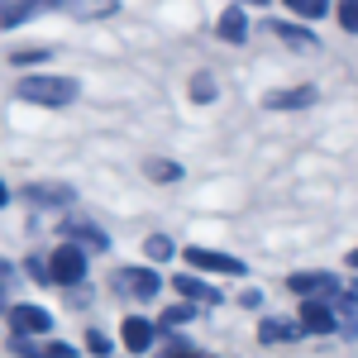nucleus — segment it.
Wrapping results in <instances>:
<instances>
[{
    "mask_svg": "<svg viewBox=\"0 0 358 358\" xmlns=\"http://www.w3.org/2000/svg\"><path fill=\"white\" fill-rule=\"evenodd\" d=\"M20 101H38V106H72L77 101V77H24L20 82Z\"/></svg>",
    "mask_w": 358,
    "mask_h": 358,
    "instance_id": "1",
    "label": "nucleus"
},
{
    "mask_svg": "<svg viewBox=\"0 0 358 358\" xmlns=\"http://www.w3.org/2000/svg\"><path fill=\"white\" fill-rule=\"evenodd\" d=\"M48 277H53V282H62V287H77V282L86 277V248L62 244L53 258H48Z\"/></svg>",
    "mask_w": 358,
    "mask_h": 358,
    "instance_id": "2",
    "label": "nucleus"
},
{
    "mask_svg": "<svg viewBox=\"0 0 358 358\" xmlns=\"http://www.w3.org/2000/svg\"><path fill=\"white\" fill-rule=\"evenodd\" d=\"M158 287H163V282H158L153 268H120V273H115V292H120V296H134V301H153Z\"/></svg>",
    "mask_w": 358,
    "mask_h": 358,
    "instance_id": "3",
    "label": "nucleus"
},
{
    "mask_svg": "<svg viewBox=\"0 0 358 358\" xmlns=\"http://www.w3.org/2000/svg\"><path fill=\"white\" fill-rule=\"evenodd\" d=\"M287 287H292L296 296H306V301H330V296H339V282H334L330 273H296Z\"/></svg>",
    "mask_w": 358,
    "mask_h": 358,
    "instance_id": "4",
    "label": "nucleus"
},
{
    "mask_svg": "<svg viewBox=\"0 0 358 358\" xmlns=\"http://www.w3.org/2000/svg\"><path fill=\"white\" fill-rule=\"evenodd\" d=\"M187 263L192 268H206V273H229V277H244L248 268L229 253H215V248H187Z\"/></svg>",
    "mask_w": 358,
    "mask_h": 358,
    "instance_id": "5",
    "label": "nucleus"
},
{
    "mask_svg": "<svg viewBox=\"0 0 358 358\" xmlns=\"http://www.w3.org/2000/svg\"><path fill=\"white\" fill-rule=\"evenodd\" d=\"M10 320H15V334H48L53 330V315L38 310V306H10Z\"/></svg>",
    "mask_w": 358,
    "mask_h": 358,
    "instance_id": "6",
    "label": "nucleus"
},
{
    "mask_svg": "<svg viewBox=\"0 0 358 358\" xmlns=\"http://www.w3.org/2000/svg\"><path fill=\"white\" fill-rule=\"evenodd\" d=\"M339 320H334V310H330V301H306L301 306V330L306 334H330Z\"/></svg>",
    "mask_w": 358,
    "mask_h": 358,
    "instance_id": "7",
    "label": "nucleus"
},
{
    "mask_svg": "<svg viewBox=\"0 0 358 358\" xmlns=\"http://www.w3.org/2000/svg\"><path fill=\"white\" fill-rule=\"evenodd\" d=\"M153 325H148V320H143V315H129V320H124V349H129V354H143V349H153Z\"/></svg>",
    "mask_w": 358,
    "mask_h": 358,
    "instance_id": "8",
    "label": "nucleus"
},
{
    "mask_svg": "<svg viewBox=\"0 0 358 358\" xmlns=\"http://www.w3.org/2000/svg\"><path fill=\"white\" fill-rule=\"evenodd\" d=\"M177 292H182L187 301H210V306H220V292H215V287H206V282H201V277H192V273L177 277Z\"/></svg>",
    "mask_w": 358,
    "mask_h": 358,
    "instance_id": "9",
    "label": "nucleus"
},
{
    "mask_svg": "<svg viewBox=\"0 0 358 358\" xmlns=\"http://www.w3.org/2000/svg\"><path fill=\"white\" fill-rule=\"evenodd\" d=\"M67 234H72V244L86 248V253H101V248H106V234L91 229V224H67Z\"/></svg>",
    "mask_w": 358,
    "mask_h": 358,
    "instance_id": "10",
    "label": "nucleus"
},
{
    "mask_svg": "<svg viewBox=\"0 0 358 358\" xmlns=\"http://www.w3.org/2000/svg\"><path fill=\"white\" fill-rule=\"evenodd\" d=\"M244 10H224L220 15V38L224 43H244Z\"/></svg>",
    "mask_w": 358,
    "mask_h": 358,
    "instance_id": "11",
    "label": "nucleus"
},
{
    "mask_svg": "<svg viewBox=\"0 0 358 358\" xmlns=\"http://www.w3.org/2000/svg\"><path fill=\"white\" fill-rule=\"evenodd\" d=\"M296 330H301V325H287V320H263V325H258V339H263V344H277V339H296Z\"/></svg>",
    "mask_w": 358,
    "mask_h": 358,
    "instance_id": "12",
    "label": "nucleus"
},
{
    "mask_svg": "<svg viewBox=\"0 0 358 358\" xmlns=\"http://www.w3.org/2000/svg\"><path fill=\"white\" fill-rule=\"evenodd\" d=\"M29 201H34V206H67V201H72V192H67V187H34V192H29Z\"/></svg>",
    "mask_w": 358,
    "mask_h": 358,
    "instance_id": "13",
    "label": "nucleus"
},
{
    "mask_svg": "<svg viewBox=\"0 0 358 358\" xmlns=\"http://www.w3.org/2000/svg\"><path fill=\"white\" fill-rule=\"evenodd\" d=\"M315 101V91L306 86V91H277V96H268V106L273 110H287V106H310Z\"/></svg>",
    "mask_w": 358,
    "mask_h": 358,
    "instance_id": "14",
    "label": "nucleus"
},
{
    "mask_svg": "<svg viewBox=\"0 0 358 358\" xmlns=\"http://www.w3.org/2000/svg\"><path fill=\"white\" fill-rule=\"evenodd\" d=\"M273 34H277V38H287L292 48H310V43H315V38H310L306 29H296V24H273Z\"/></svg>",
    "mask_w": 358,
    "mask_h": 358,
    "instance_id": "15",
    "label": "nucleus"
},
{
    "mask_svg": "<svg viewBox=\"0 0 358 358\" xmlns=\"http://www.w3.org/2000/svg\"><path fill=\"white\" fill-rule=\"evenodd\" d=\"M143 253H148L153 263H163L167 253H172V239H167V234H148V239H143Z\"/></svg>",
    "mask_w": 358,
    "mask_h": 358,
    "instance_id": "16",
    "label": "nucleus"
},
{
    "mask_svg": "<svg viewBox=\"0 0 358 358\" xmlns=\"http://www.w3.org/2000/svg\"><path fill=\"white\" fill-rule=\"evenodd\" d=\"M296 15H306V20H320L325 10H330V0H287Z\"/></svg>",
    "mask_w": 358,
    "mask_h": 358,
    "instance_id": "17",
    "label": "nucleus"
},
{
    "mask_svg": "<svg viewBox=\"0 0 358 358\" xmlns=\"http://www.w3.org/2000/svg\"><path fill=\"white\" fill-rule=\"evenodd\" d=\"M72 15H110L115 0H77V5H67Z\"/></svg>",
    "mask_w": 358,
    "mask_h": 358,
    "instance_id": "18",
    "label": "nucleus"
},
{
    "mask_svg": "<svg viewBox=\"0 0 358 358\" xmlns=\"http://www.w3.org/2000/svg\"><path fill=\"white\" fill-rule=\"evenodd\" d=\"M339 24L349 34H358V0H339Z\"/></svg>",
    "mask_w": 358,
    "mask_h": 358,
    "instance_id": "19",
    "label": "nucleus"
},
{
    "mask_svg": "<svg viewBox=\"0 0 358 358\" xmlns=\"http://www.w3.org/2000/svg\"><path fill=\"white\" fill-rule=\"evenodd\" d=\"M192 96H196V101H210V96H215V82H210V77H196V82H192Z\"/></svg>",
    "mask_w": 358,
    "mask_h": 358,
    "instance_id": "20",
    "label": "nucleus"
},
{
    "mask_svg": "<svg viewBox=\"0 0 358 358\" xmlns=\"http://www.w3.org/2000/svg\"><path fill=\"white\" fill-rule=\"evenodd\" d=\"M187 320H192V306H172L163 315V325H187Z\"/></svg>",
    "mask_w": 358,
    "mask_h": 358,
    "instance_id": "21",
    "label": "nucleus"
},
{
    "mask_svg": "<svg viewBox=\"0 0 358 358\" xmlns=\"http://www.w3.org/2000/svg\"><path fill=\"white\" fill-rule=\"evenodd\" d=\"M148 177H163V182H172V177H177V163H148Z\"/></svg>",
    "mask_w": 358,
    "mask_h": 358,
    "instance_id": "22",
    "label": "nucleus"
},
{
    "mask_svg": "<svg viewBox=\"0 0 358 358\" xmlns=\"http://www.w3.org/2000/svg\"><path fill=\"white\" fill-rule=\"evenodd\" d=\"M86 344H91V354H101V358L110 354V344H106V334H86Z\"/></svg>",
    "mask_w": 358,
    "mask_h": 358,
    "instance_id": "23",
    "label": "nucleus"
},
{
    "mask_svg": "<svg viewBox=\"0 0 358 358\" xmlns=\"http://www.w3.org/2000/svg\"><path fill=\"white\" fill-rule=\"evenodd\" d=\"M57 5H67V0H34V10H57Z\"/></svg>",
    "mask_w": 358,
    "mask_h": 358,
    "instance_id": "24",
    "label": "nucleus"
},
{
    "mask_svg": "<svg viewBox=\"0 0 358 358\" xmlns=\"http://www.w3.org/2000/svg\"><path fill=\"white\" fill-rule=\"evenodd\" d=\"M5 201H10V187H5V182H0V206H5Z\"/></svg>",
    "mask_w": 358,
    "mask_h": 358,
    "instance_id": "25",
    "label": "nucleus"
},
{
    "mask_svg": "<svg viewBox=\"0 0 358 358\" xmlns=\"http://www.w3.org/2000/svg\"><path fill=\"white\" fill-rule=\"evenodd\" d=\"M349 268H358V248H354V253H349Z\"/></svg>",
    "mask_w": 358,
    "mask_h": 358,
    "instance_id": "26",
    "label": "nucleus"
},
{
    "mask_svg": "<svg viewBox=\"0 0 358 358\" xmlns=\"http://www.w3.org/2000/svg\"><path fill=\"white\" fill-rule=\"evenodd\" d=\"M0 310H5V282H0Z\"/></svg>",
    "mask_w": 358,
    "mask_h": 358,
    "instance_id": "27",
    "label": "nucleus"
}]
</instances>
